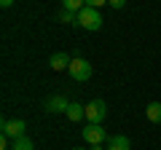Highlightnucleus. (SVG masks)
I'll list each match as a JSON object with an SVG mask.
<instances>
[{
	"mask_svg": "<svg viewBox=\"0 0 161 150\" xmlns=\"http://www.w3.org/2000/svg\"><path fill=\"white\" fill-rule=\"evenodd\" d=\"M0 150H8V137H0Z\"/></svg>",
	"mask_w": 161,
	"mask_h": 150,
	"instance_id": "ddd939ff",
	"label": "nucleus"
},
{
	"mask_svg": "<svg viewBox=\"0 0 161 150\" xmlns=\"http://www.w3.org/2000/svg\"><path fill=\"white\" fill-rule=\"evenodd\" d=\"M57 22H62V24H75V22H78V13L59 8V13H57Z\"/></svg>",
	"mask_w": 161,
	"mask_h": 150,
	"instance_id": "9b49d317",
	"label": "nucleus"
},
{
	"mask_svg": "<svg viewBox=\"0 0 161 150\" xmlns=\"http://www.w3.org/2000/svg\"><path fill=\"white\" fill-rule=\"evenodd\" d=\"M73 150H86V147H73Z\"/></svg>",
	"mask_w": 161,
	"mask_h": 150,
	"instance_id": "2eb2a0df",
	"label": "nucleus"
},
{
	"mask_svg": "<svg viewBox=\"0 0 161 150\" xmlns=\"http://www.w3.org/2000/svg\"><path fill=\"white\" fill-rule=\"evenodd\" d=\"M145 118H148L150 123H161V102H150L148 107H145Z\"/></svg>",
	"mask_w": 161,
	"mask_h": 150,
	"instance_id": "9d476101",
	"label": "nucleus"
},
{
	"mask_svg": "<svg viewBox=\"0 0 161 150\" xmlns=\"http://www.w3.org/2000/svg\"><path fill=\"white\" fill-rule=\"evenodd\" d=\"M11 150H35V142L30 137H19L16 142L11 145Z\"/></svg>",
	"mask_w": 161,
	"mask_h": 150,
	"instance_id": "f8f14e48",
	"label": "nucleus"
},
{
	"mask_svg": "<svg viewBox=\"0 0 161 150\" xmlns=\"http://www.w3.org/2000/svg\"><path fill=\"white\" fill-rule=\"evenodd\" d=\"M67 121H73V123H80V121H86V104H80V102H70V107H67Z\"/></svg>",
	"mask_w": 161,
	"mask_h": 150,
	"instance_id": "0eeeda50",
	"label": "nucleus"
},
{
	"mask_svg": "<svg viewBox=\"0 0 161 150\" xmlns=\"http://www.w3.org/2000/svg\"><path fill=\"white\" fill-rule=\"evenodd\" d=\"M105 147L108 150H129L132 142H129V137H124V134H113V137L105 142Z\"/></svg>",
	"mask_w": 161,
	"mask_h": 150,
	"instance_id": "1a4fd4ad",
	"label": "nucleus"
},
{
	"mask_svg": "<svg viewBox=\"0 0 161 150\" xmlns=\"http://www.w3.org/2000/svg\"><path fill=\"white\" fill-rule=\"evenodd\" d=\"M78 27H83V29H89V32H97L99 27H102V13L97 11V8H83V11L78 13Z\"/></svg>",
	"mask_w": 161,
	"mask_h": 150,
	"instance_id": "f257e3e1",
	"label": "nucleus"
},
{
	"mask_svg": "<svg viewBox=\"0 0 161 150\" xmlns=\"http://www.w3.org/2000/svg\"><path fill=\"white\" fill-rule=\"evenodd\" d=\"M70 78H73V81H78V83H86L89 78H92V64L86 62V59L83 56H75L73 62H70Z\"/></svg>",
	"mask_w": 161,
	"mask_h": 150,
	"instance_id": "7ed1b4c3",
	"label": "nucleus"
},
{
	"mask_svg": "<svg viewBox=\"0 0 161 150\" xmlns=\"http://www.w3.org/2000/svg\"><path fill=\"white\" fill-rule=\"evenodd\" d=\"M67 107H70V99L64 97V94H54V97H48L46 102H43V110L51 113V115H57V113H67Z\"/></svg>",
	"mask_w": 161,
	"mask_h": 150,
	"instance_id": "39448f33",
	"label": "nucleus"
},
{
	"mask_svg": "<svg viewBox=\"0 0 161 150\" xmlns=\"http://www.w3.org/2000/svg\"><path fill=\"white\" fill-rule=\"evenodd\" d=\"M80 137H83V142H89L92 147H97V145H102V142H108V131H105L99 123H86V126L80 129Z\"/></svg>",
	"mask_w": 161,
	"mask_h": 150,
	"instance_id": "f03ea898",
	"label": "nucleus"
},
{
	"mask_svg": "<svg viewBox=\"0 0 161 150\" xmlns=\"http://www.w3.org/2000/svg\"><path fill=\"white\" fill-rule=\"evenodd\" d=\"M24 129H27L24 121H3V137H8V139L16 142L19 137H24Z\"/></svg>",
	"mask_w": 161,
	"mask_h": 150,
	"instance_id": "423d86ee",
	"label": "nucleus"
},
{
	"mask_svg": "<svg viewBox=\"0 0 161 150\" xmlns=\"http://www.w3.org/2000/svg\"><path fill=\"white\" fill-rule=\"evenodd\" d=\"M70 62H73V59H70L64 51H57L51 59H48V67L57 70V72H62V70H70Z\"/></svg>",
	"mask_w": 161,
	"mask_h": 150,
	"instance_id": "6e6552de",
	"label": "nucleus"
},
{
	"mask_svg": "<svg viewBox=\"0 0 161 150\" xmlns=\"http://www.w3.org/2000/svg\"><path fill=\"white\" fill-rule=\"evenodd\" d=\"M105 115H108V104H105L102 99H92V102L86 104V123H99V126H102Z\"/></svg>",
	"mask_w": 161,
	"mask_h": 150,
	"instance_id": "20e7f679",
	"label": "nucleus"
},
{
	"mask_svg": "<svg viewBox=\"0 0 161 150\" xmlns=\"http://www.w3.org/2000/svg\"><path fill=\"white\" fill-rule=\"evenodd\" d=\"M89 150H108V147H102V145H97V147H89Z\"/></svg>",
	"mask_w": 161,
	"mask_h": 150,
	"instance_id": "4468645a",
	"label": "nucleus"
}]
</instances>
